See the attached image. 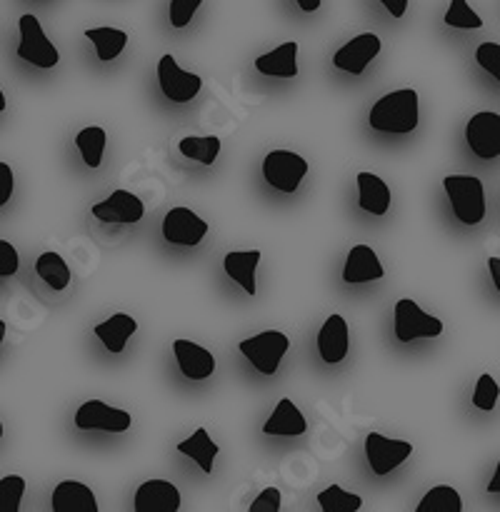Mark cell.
<instances>
[{
    "label": "cell",
    "instance_id": "obj_1",
    "mask_svg": "<svg viewBox=\"0 0 500 512\" xmlns=\"http://www.w3.org/2000/svg\"><path fill=\"white\" fill-rule=\"evenodd\" d=\"M418 93L413 88H400L383 95L370 108L368 123L378 133H413L418 128Z\"/></svg>",
    "mask_w": 500,
    "mask_h": 512
},
{
    "label": "cell",
    "instance_id": "obj_2",
    "mask_svg": "<svg viewBox=\"0 0 500 512\" xmlns=\"http://www.w3.org/2000/svg\"><path fill=\"white\" fill-rule=\"evenodd\" d=\"M445 195L453 205V215L463 225H478L485 218V188L473 175H448L443 178Z\"/></svg>",
    "mask_w": 500,
    "mask_h": 512
},
{
    "label": "cell",
    "instance_id": "obj_3",
    "mask_svg": "<svg viewBox=\"0 0 500 512\" xmlns=\"http://www.w3.org/2000/svg\"><path fill=\"white\" fill-rule=\"evenodd\" d=\"M393 333L398 343H413L420 338H438L443 333V323L425 313L415 300L403 298L393 310Z\"/></svg>",
    "mask_w": 500,
    "mask_h": 512
},
{
    "label": "cell",
    "instance_id": "obj_4",
    "mask_svg": "<svg viewBox=\"0 0 500 512\" xmlns=\"http://www.w3.org/2000/svg\"><path fill=\"white\" fill-rule=\"evenodd\" d=\"M290 348L288 335L280 333V330H265V333L253 335V338H245L240 343V353L250 360L258 373L263 375H275L280 368V360L285 358Z\"/></svg>",
    "mask_w": 500,
    "mask_h": 512
},
{
    "label": "cell",
    "instance_id": "obj_5",
    "mask_svg": "<svg viewBox=\"0 0 500 512\" xmlns=\"http://www.w3.org/2000/svg\"><path fill=\"white\" fill-rule=\"evenodd\" d=\"M18 28H20L18 58L30 65H38V68H55L60 60V53L58 48L50 43L48 35H45L40 20L35 18V15L25 13L20 15Z\"/></svg>",
    "mask_w": 500,
    "mask_h": 512
},
{
    "label": "cell",
    "instance_id": "obj_6",
    "mask_svg": "<svg viewBox=\"0 0 500 512\" xmlns=\"http://www.w3.org/2000/svg\"><path fill=\"white\" fill-rule=\"evenodd\" d=\"M308 175V160L293 150H270L263 158V178L280 193H295Z\"/></svg>",
    "mask_w": 500,
    "mask_h": 512
},
{
    "label": "cell",
    "instance_id": "obj_7",
    "mask_svg": "<svg viewBox=\"0 0 500 512\" xmlns=\"http://www.w3.org/2000/svg\"><path fill=\"white\" fill-rule=\"evenodd\" d=\"M158 83L165 98H168L170 103H178V105L190 103V100L200 93V88H203V78L180 68L178 60H175L170 53L160 58Z\"/></svg>",
    "mask_w": 500,
    "mask_h": 512
},
{
    "label": "cell",
    "instance_id": "obj_8",
    "mask_svg": "<svg viewBox=\"0 0 500 512\" xmlns=\"http://www.w3.org/2000/svg\"><path fill=\"white\" fill-rule=\"evenodd\" d=\"M410 455H413V445L408 440H390L380 433H370L365 438V458L375 475L393 473Z\"/></svg>",
    "mask_w": 500,
    "mask_h": 512
},
{
    "label": "cell",
    "instance_id": "obj_9",
    "mask_svg": "<svg viewBox=\"0 0 500 512\" xmlns=\"http://www.w3.org/2000/svg\"><path fill=\"white\" fill-rule=\"evenodd\" d=\"M75 425L80 430H103V433H125L133 425L128 410L105 405L103 400H88L75 413Z\"/></svg>",
    "mask_w": 500,
    "mask_h": 512
},
{
    "label": "cell",
    "instance_id": "obj_10",
    "mask_svg": "<svg viewBox=\"0 0 500 512\" xmlns=\"http://www.w3.org/2000/svg\"><path fill=\"white\" fill-rule=\"evenodd\" d=\"M465 140L480 160H493L500 155V115L483 110L475 113L465 125Z\"/></svg>",
    "mask_w": 500,
    "mask_h": 512
},
{
    "label": "cell",
    "instance_id": "obj_11",
    "mask_svg": "<svg viewBox=\"0 0 500 512\" xmlns=\"http://www.w3.org/2000/svg\"><path fill=\"white\" fill-rule=\"evenodd\" d=\"M208 235V223H205L200 215H195L193 210L178 205V208H170L168 215L163 218V238L170 245H185V248H193L200 240Z\"/></svg>",
    "mask_w": 500,
    "mask_h": 512
},
{
    "label": "cell",
    "instance_id": "obj_12",
    "mask_svg": "<svg viewBox=\"0 0 500 512\" xmlns=\"http://www.w3.org/2000/svg\"><path fill=\"white\" fill-rule=\"evenodd\" d=\"M145 215V205L138 195L130 190H113L110 198L93 205V218L108 225H133L140 223Z\"/></svg>",
    "mask_w": 500,
    "mask_h": 512
},
{
    "label": "cell",
    "instance_id": "obj_13",
    "mask_svg": "<svg viewBox=\"0 0 500 512\" xmlns=\"http://www.w3.org/2000/svg\"><path fill=\"white\" fill-rule=\"evenodd\" d=\"M383 43L375 33H360L355 35L353 40L343 45L340 50H335L333 65L338 70H345V73L360 75L370 65V60L380 53Z\"/></svg>",
    "mask_w": 500,
    "mask_h": 512
},
{
    "label": "cell",
    "instance_id": "obj_14",
    "mask_svg": "<svg viewBox=\"0 0 500 512\" xmlns=\"http://www.w3.org/2000/svg\"><path fill=\"white\" fill-rule=\"evenodd\" d=\"M180 503V490L175 488L168 480H145L138 488L133 500L135 512H178Z\"/></svg>",
    "mask_w": 500,
    "mask_h": 512
},
{
    "label": "cell",
    "instance_id": "obj_15",
    "mask_svg": "<svg viewBox=\"0 0 500 512\" xmlns=\"http://www.w3.org/2000/svg\"><path fill=\"white\" fill-rule=\"evenodd\" d=\"M173 355L178 360L180 373L188 380H208L215 373L213 353L193 340H175Z\"/></svg>",
    "mask_w": 500,
    "mask_h": 512
},
{
    "label": "cell",
    "instance_id": "obj_16",
    "mask_svg": "<svg viewBox=\"0 0 500 512\" xmlns=\"http://www.w3.org/2000/svg\"><path fill=\"white\" fill-rule=\"evenodd\" d=\"M350 348V330L343 315H330L318 333V353L328 365L343 363Z\"/></svg>",
    "mask_w": 500,
    "mask_h": 512
},
{
    "label": "cell",
    "instance_id": "obj_17",
    "mask_svg": "<svg viewBox=\"0 0 500 512\" xmlns=\"http://www.w3.org/2000/svg\"><path fill=\"white\" fill-rule=\"evenodd\" d=\"M383 275V265H380L378 255H375V250L370 245H355V248H350L348 258H345L343 283L360 285L370 283V280H380Z\"/></svg>",
    "mask_w": 500,
    "mask_h": 512
},
{
    "label": "cell",
    "instance_id": "obj_18",
    "mask_svg": "<svg viewBox=\"0 0 500 512\" xmlns=\"http://www.w3.org/2000/svg\"><path fill=\"white\" fill-rule=\"evenodd\" d=\"M50 510L53 512H98V500L88 485L78 480H63L53 490L50 498Z\"/></svg>",
    "mask_w": 500,
    "mask_h": 512
},
{
    "label": "cell",
    "instance_id": "obj_19",
    "mask_svg": "<svg viewBox=\"0 0 500 512\" xmlns=\"http://www.w3.org/2000/svg\"><path fill=\"white\" fill-rule=\"evenodd\" d=\"M308 430V423H305L303 413L298 410V405L290 398H283L278 405H275L273 415L265 420L263 433L275 435V438H298Z\"/></svg>",
    "mask_w": 500,
    "mask_h": 512
},
{
    "label": "cell",
    "instance_id": "obj_20",
    "mask_svg": "<svg viewBox=\"0 0 500 512\" xmlns=\"http://www.w3.org/2000/svg\"><path fill=\"white\" fill-rule=\"evenodd\" d=\"M295 55H298V43L288 40V43L278 45L270 53L255 58V70L263 75H270V78H295L298 75Z\"/></svg>",
    "mask_w": 500,
    "mask_h": 512
},
{
    "label": "cell",
    "instance_id": "obj_21",
    "mask_svg": "<svg viewBox=\"0 0 500 512\" xmlns=\"http://www.w3.org/2000/svg\"><path fill=\"white\" fill-rule=\"evenodd\" d=\"M260 263V250H233L223 258V268L230 280L240 285L245 293L253 298L255 295V270Z\"/></svg>",
    "mask_w": 500,
    "mask_h": 512
},
{
    "label": "cell",
    "instance_id": "obj_22",
    "mask_svg": "<svg viewBox=\"0 0 500 512\" xmlns=\"http://www.w3.org/2000/svg\"><path fill=\"white\" fill-rule=\"evenodd\" d=\"M135 330H138L135 318H130V315H125V313H115V315H110L108 320H103L100 325H95L93 333H95V338H98L100 343L110 350V353H123L125 343H128L130 335H133Z\"/></svg>",
    "mask_w": 500,
    "mask_h": 512
},
{
    "label": "cell",
    "instance_id": "obj_23",
    "mask_svg": "<svg viewBox=\"0 0 500 512\" xmlns=\"http://www.w3.org/2000/svg\"><path fill=\"white\" fill-rule=\"evenodd\" d=\"M358 205L365 213L385 215L390 208V188L373 173H358Z\"/></svg>",
    "mask_w": 500,
    "mask_h": 512
},
{
    "label": "cell",
    "instance_id": "obj_24",
    "mask_svg": "<svg viewBox=\"0 0 500 512\" xmlns=\"http://www.w3.org/2000/svg\"><path fill=\"white\" fill-rule=\"evenodd\" d=\"M85 38L95 45V55H98L100 63H110V60H115L120 53H123L125 45H128V33L118 28H110V25L88 28L85 30Z\"/></svg>",
    "mask_w": 500,
    "mask_h": 512
},
{
    "label": "cell",
    "instance_id": "obj_25",
    "mask_svg": "<svg viewBox=\"0 0 500 512\" xmlns=\"http://www.w3.org/2000/svg\"><path fill=\"white\" fill-rule=\"evenodd\" d=\"M178 453L188 455L190 460H195L203 473H213V460L215 455L220 453V445H215L213 440H210L208 430L198 428L188 440H183V443L178 445Z\"/></svg>",
    "mask_w": 500,
    "mask_h": 512
},
{
    "label": "cell",
    "instance_id": "obj_26",
    "mask_svg": "<svg viewBox=\"0 0 500 512\" xmlns=\"http://www.w3.org/2000/svg\"><path fill=\"white\" fill-rule=\"evenodd\" d=\"M105 143H108V133L100 125H88L75 135V145L80 150V158L88 168H100L105 153Z\"/></svg>",
    "mask_w": 500,
    "mask_h": 512
},
{
    "label": "cell",
    "instance_id": "obj_27",
    "mask_svg": "<svg viewBox=\"0 0 500 512\" xmlns=\"http://www.w3.org/2000/svg\"><path fill=\"white\" fill-rule=\"evenodd\" d=\"M35 273L43 280L45 285H50L53 290H65L70 285V268L65 265L63 255L58 253H43L35 260Z\"/></svg>",
    "mask_w": 500,
    "mask_h": 512
},
{
    "label": "cell",
    "instance_id": "obj_28",
    "mask_svg": "<svg viewBox=\"0 0 500 512\" xmlns=\"http://www.w3.org/2000/svg\"><path fill=\"white\" fill-rule=\"evenodd\" d=\"M415 512H463V498L450 485H435L423 495Z\"/></svg>",
    "mask_w": 500,
    "mask_h": 512
},
{
    "label": "cell",
    "instance_id": "obj_29",
    "mask_svg": "<svg viewBox=\"0 0 500 512\" xmlns=\"http://www.w3.org/2000/svg\"><path fill=\"white\" fill-rule=\"evenodd\" d=\"M178 148L185 158L198 160L200 165H213L220 153V138H215V135H205V138H200V135H188V138L180 140Z\"/></svg>",
    "mask_w": 500,
    "mask_h": 512
},
{
    "label": "cell",
    "instance_id": "obj_30",
    "mask_svg": "<svg viewBox=\"0 0 500 512\" xmlns=\"http://www.w3.org/2000/svg\"><path fill=\"white\" fill-rule=\"evenodd\" d=\"M318 505L323 512H358L363 508V498L348 493L340 485H330L328 490L318 493Z\"/></svg>",
    "mask_w": 500,
    "mask_h": 512
},
{
    "label": "cell",
    "instance_id": "obj_31",
    "mask_svg": "<svg viewBox=\"0 0 500 512\" xmlns=\"http://www.w3.org/2000/svg\"><path fill=\"white\" fill-rule=\"evenodd\" d=\"M445 25L463 30H478L483 28V18L465 0H450V8L445 13Z\"/></svg>",
    "mask_w": 500,
    "mask_h": 512
},
{
    "label": "cell",
    "instance_id": "obj_32",
    "mask_svg": "<svg viewBox=\"0 0 500 512\" xmlns=\"http://www.w3.org/2000/svg\"><path fill=\"white\" fill-rule=\"evenodd\" d=\"M25 495V478L20 475H5L0 480V512H18Z\"/></svg>",
    "mask_w": 500,
    "mask_h": 512
},
{
    "label": "cell",
    "instance_id": "obj_33",
    "mask_svg": "<svg viewBox=\"0 0 500 512\" xmlns=\"http://www.w3.org/2000/svg\"><path fill=\"white\" fill-rule=\"evenodd\" d=\"M500 398V385L495 383L493 375H480L478 378V385H475L473 390V405L475 408L485 410V413H490V410L495 408V403H498Z\"/></svg>",
    "mask_w": 500,
    "mask_h": 512
},
{
    "label": "cell",
    "instance_id": "obj_34",
    "mask_svg": "<svg viewBox=\"0 0 500 512\" xmlns=\"http://www.w3.org/2000/svg\"><path fill=\"white\" fill-rule=\"evenodd\" d=\"M475 60H478L480 68L485 73L493 75L495 80L500 83V45L498 43H480L478 50H475Z\"/></svg>",
    "mask_w": 500,
    "mask_h": 512
},
{
    "label": "cell",
    "instance_id": "obj_35",
    "mask_svg": "<svg viewBox=\"0 0 500 512\" xmlns=\"http://www.w3.org/2000/svg\"><path fill=\"white\" fill-rule=\"evenodd\" d=\"M203 0H170V25L173 28H185L190 23Z\"/></svg>",
    "mask_w": 500,
    "mask_h": 512
},
{
    "label": "cell",
    "instance_id": "obj_36",
    "mask_svg": "<svg viewBox=\"0 0 500 512\" xmlns=\"http://www.w3.org/2000/svg\"><path fill=\"white\" fill-rule=\"evenodd\" d=\"M280 505H283V495H280L278 488H265L258 498L253 500L248 512H278Z\"/></svg>",
    "mask_w": 500,
    "mask_h": 512
},
{
    "label": "cell",
    "instance_id": "obj_37",
    "mask_svg": "<svg viewBox=\"0 0 500 512\" xmlns=\"http://www.w3.org/2000/svg\"><path fill=\"white\" fill-rule=\"evenodd\" d=\"M18 265V250L8 240H0V278H10V275L18 273Z\"/></svg>",
    "mask_w": 500,
    "mask_h": 512
},
{
    "label": "cell",
    "instance_id": "obj_38",
    "mask_svg": "<svg viewBox=\"0 0 500 512\" xmlns=\"http://www.w3.org/2000/svg\"><path fill=\"white\" fill-rule=\"evenodd\" d=\"M13 185V168H10L8 163H0V208H3L10 200V195H13Z\"/></svg>",
    "mask_w": 500,
    "mask_h": 512
},
{
    "label": "cell",
    "instance_id": "obj_39",
    "mask_svg": "<svg viewBox=\"0 0 500 512\" xmlns=\"http://www.w3.org/2000/svg\"><path fill=\"white\" fill-rule=\"evenodd\" d=\"M380 3L385 5V10H388L393 18H403L405 10H408V0H380Z\"/></svg>",
    "mask_w": 500,
    "mask_h": 512
},
{
    "label": "cell",
    "instance_id": "obj_40",
    "mask_svg": "<svg viewBox=\"0 0 500 512\" xmlns=\"http://www.w3.org/2000/svg\"><path fill=\"white\" fill-rule=\"evenodd\" d=\"M488 270L490 278H493L495 290H500V258H488Z\"/></svg>",
    "mask_w": 500,
    "mask_h": 512
},
{
    "label": "cell",
    "instance_id": "obj_41",
    "mask_svg": "<svg viewBox=\"0 0 500 512\" xmlns=\"http://www.w3.org/2000/svg\"><path fill=\"white\" fill-rule=\"evenodd\" d=\"M295 3H298L300 10H305V13H315V10L320 8V0H295Z\"/></svg>",
    "mask_w": 500,
    "mask_h": 512
},
{
    "label": "cell",
    "instance_id": "obj_42",
    "mask_svg": "<svg viewBox=\"0 0 500 512\" xmlns=\"http://www.w3.org/2000/svg\"><path fill=\"white\" fill-rule=\"evenodd\" d=\"M488 493H500V463H498V468H495V475L493 478H490V483H488Z\"/></svg>",
    "mask_w": 500,
    "mask_h": 512
},
{
    "label": "cell",
    "instance_id": "obj_43",
    "mask_svg": "<svg viewBox=\"0 0 500 512\" xmlns=\"http://www.w3.org/2000/svg\"><path fill=\"white\" fill-rule=\"evenodd\" d=\"M5 105H8V103H5V93H3V90H0V113H3V110H5Z\"/></svg>",
    "mask_w": 500,
    "mask_h": 512
},
{
    "label": "cell",
    "instance_id": "obj_44",
    "mask_svg": "<svg viewBox=\"0 0 500 512\" xmlns=\"http://www.w3.org/2000/svg\"><path fill=\"white\" fill-rule=\"evenodd\" d=\"M3 338H5V323L0 320V343H3Z\"/></svg>",
    "mask_w": 500,
    "mask_h": 512
},
{
    "label": "cell",
    "instance_id": "obj_45",
    "mask_svg": "<svg viewBox=\"0 0 500 512\" xmlns=\"http://www.w3.org/2000/svg\"><path fill=\"white\" fill-rule=\"evenodd\" d=\"M0 438H3V423H0Z\"/></svg>",
    "mask_w": 500,
    "mask_h": 512
}]
</instances>
